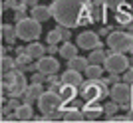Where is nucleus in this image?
<instances>
[{
	"label": "nucleus",
	"instance_id": "nucleus-1",
	"mask_svg": "<svg viewBox=\"0 0 133 123\" xmlns=\"http://www.w3.org/2000/svg\"><path fill=\"white\" fill-rule=\"evenodd\" d=\"M50 8L52 18L68 28H78L82 24L94 22V18H91L94 2L91 0H54Z\"/></svg>",
	"mask_w": 133,
	"mask_h": 123
},
{
	"label": "nucleus",
	"instance_id": "nucleus-2",
	"mask_svg": "<svg viewBox=\"0 0 133 123\" xmlns=\"http://www.w3.org/2000/svg\"><path fill=\"white\" fill-rule=\"evenodd\" d=\"M2 87L4 91H8V97H22L28 90V81L24 76V70L16 67L12 72L2 76Z\"/></svg>",
	"mask_w": 133,
	"mask_h": 123
},
{
	"label": "nucleus",
	"instance_id": "nucleus-3",
	"mask_svg": "<svg viewBox=\"0 0 133 123\" xmlns=\"http://www.w3.org/2000/svg\"><path fill=\"white\" fill-rule=\"evenodd\" d=\"M109 90L111 87H107L105 79L88 78V81H83V84L79 85V95H82L85 101H101L105 95H109Z\"/></svg>",
	"mask_w": 133,
	"mask_h": 123
},
{
	"label": "nucleus",
	"instance_id": "nucleus-4",
	"mask_svg": "<svg viewBox=\"0 0 133 123\" xmlns=\"http://www.w3.org/2000/svg\"><path fill=\"white\" fill-rule=\"evenodd\" d=\"M105 42L109 46V50H113V52H123V54L133 52V32H129V30H115V32H111Z\"/></svg>",
	"mask_w": 133,
	"mask_h": 123
},
{
	"label": "nucleus",
	"instance_id": "nucleus-5",
	"mask_svg": "<svg viewBox=\"0 0 133 123\" xmlns=\"http://www.w3.org/2000/svg\"><path fill=\"white\" fill-rule=\"evenodd\" d=\"M16 32H18V38L24 40V42H34V40L40 38L42 34V22L36 20V18H24L20 22H16Z\"/></svg>",
	"mask_w": 133,
	"mask_h": 123
},
{
	"label": "nucleus",
	"instance_id": "nucleus-6",
	"mask_svg": "<svg viewBox=\"0 0 133 123\" xmlns=\"http://www.w3.org/2000/svg\"><path fill=\"white\" fill-rule=\"evenodd\" d=\"M109 97L113 101H117L123 109H129L131 107V101H133V85L129 81H117V84H111V90H109Z\"/></svg>",
	"mask_w": 133,
	"mask_h": 123
},
{
	"label": "nucleus",
	"instance_id": "nucleus-7",
	"mask_svg": "<svg viewBox=\"0 0 133 123\" xmlns=\"http://www.w3.org/2000/svg\"><path fill=\"white\" fill-rule=\"evenodd\" d=\"M131 66V62L129 58L123 54V52H107V58L103 62V67H105V72L109 73H125Z\"/></svg>",
	"mask_w": 133,
	"mask_h": 123
},
{
	"label": "nucleus",
	"instance_id": "nucleus-8",
	"mask_svg": "<svg viewBox=\"0 0 133 123\" xmlns=\"http://www.w3.org/2000/svg\"><path fill=\"white\" fill-rule=\"evenodd\" d=\"M38 109L40 113H44V115H48V113H54V111H60L62 105H64V99L60 97V93L54 90H48L44 91V93L38 97Z\"/></svg>",
	"mask_w": 133,
	"mask_h": 123
},
{
	"label": "nucleus",
	"instance_id": "nucleus-9",
	"mask_svg": "<svg viewBox=\"0 0 133 123\" xmlns=\"http://www.w3.org/2000/svg\"><path fill=\"white\" fill-rule=\"evenodd\" d=\"M101 36L97 32H82L78 36V46L82 48V50H88V52H91V50H95V48H101Z\"/></svg>",
	"mask_w": 133,
	"mask_h": 123
},
{
	"label": "nucleus",
	"instance_id": "nucleus-10",
	"mask_svg": "<svg viewBox=\"0 0 133 123\" xmlns=\"http://www.w3.org/2000/svg\"><path fill=\"white\" fill-rule=\"evenodd\" d=\"M36 67L40 72H44L46 76H52V73H58L60 72V62L56 60L54 56H42L40 60H36Z\"/></svg>",
	"mask_w": 133,
	"mask_h": 123
},
{
	"label": "nucleus",
	"instance_id": "nucleus-11",
	"mask_svg": "<svg viewBox=\"0 0 133 123\" xmlns=\"http://www.w3.org/2000/svg\"><path fill=\"white\" fill-rule=\"evenodd\" d=\"M82 111H83L85 121H95V119L101 117V113H103V105H101L99 101H85V103L82 105Z\"/></svg>",
	"mask_w": 133,
	"mask_h": 123
},
{
	"label": "nucleus",
	"instance_id": "nucleus-12",
	"mask_svg": "<svg viewBox=\"0 0 133 123\" xmlns=\"http://www.w3.org/2000/svg\"><path fill=\"white\" fill-rule=\"evenodd\" d=\"M44 91H46V90H44V85H42V84H36V81H32V84L28 85L26 93L22 95V97H24L22 101H24V103H30V105H32L34 101H38V97L44 93Z\"/></svg>",
	"mask_w": 133,
	"mask_h": 123
},
{
	"label": "nucleus",
	"instance_id": "nucleus-13",
	"mask_svg": "<svg viewBox=\"0 0 133 123\" xmlns=\"http://www.w3.org/2000/svg\"><path fill=\"white\" fill-rule=\"evenodd\" d=\"M62 84H70V85H82L83 84V78H82V72L78 70H72V67H68V72L62 73Z\"/></svg>",
	"mask_w": 133,
	"mask_h": 123
},
{
	"label": "nucleus",
	"instance_id": "nucleus-14",
	"mask_svg": "<svg viewBox=\"0 0 133 123\" xmlns=\"http://www.w3.org/2000/svg\"><path fill=\"white\" fill-rule=\"evenodd\" d=\"M131 20H133V6H127V4L119 6L115 14V22L121 24V26H127Z\"/></svg>",
	"mask_w": 133,
	"mask_h": 123
},
{
	"label": "nucleus",
	"instance_id": "nucleus-15",
	"mask_svg": "<svg viewBox=\"0 0 133 123\" xmlns=\"http://www.w3.org/2000/svg\"><path fill=\"white\" fill-rule=\"evenodd\" d=\"M58 93H60V97L64 99V103H68V101H72L78 97V85H70V84H62L60 87H58Z\"/></svg>",
	"mask_w": 133,
	"mask_h": 123
},
{
	"label": "nucleus",
	"instance_id": "nucleus-16",
	"mask_svg": "<svg viewBox=\"0 0 133 123\" xmlns=\"http://www.w3.org/2000/svg\"><path fill=\"white\" fill-rule=\"evenodd\" d=\"M30 16L36 18V20H40V22H46V20H50L52 18V8L50 6H34V8H30Z\"/></svg>",
	"mask_w": 133,
	"mask_h": 123
},
{
	"label": "nucleus",
	"instance_id": "nucleus-17",
	"mask_svg": "<svg viewBox=\"0 0 133 123\" xmlns=\"http://www.w3.org/2000/svg\"><path fill=\"white\" fill-rule=\"evenodd\" d=\"M64 111V121H85L82 107H62Z\"/></svg>",
	"mask_w": 133,
	"mask_h": 123
},
{
	"label": "nucleus",
	"instance_id": "nucleus-18",
	"mask_svg": "<svg viewBox=\"0 0 133 123\" xmlns=\"http://www.w3.org/2000/svg\"><path fill=\"white\" fill-rule=\"evenodd\" d=\"M26 52L34 58V60H40L42 56H46V54H48V48H44L40 42H36V40H34V42H28Z\"/></svg>",
	"mask_w": 133,
	"mask_h": 123
},
{
	"label": "nucleus",
	"instance_id": "nucleus-19",
	"mask_svg": "<svg viewBox=\"0 0 133 123\" xmlns=\"http://www.w3.org/2000/svg\"><path fill=\"white\" fill-rule=\"evenodd\" d=\"M88 66H89V58H83V56H74L68 60V67L78 70V72H85Z\"/></svg>",
	"mask_w": 133,
	"mask_h": 123
},
{
	"label": "nucleus",
	"instance_id": "nucleus-20",
	"mask_svg": "<svg viewBox=\"0 0 133 123\" xmlns=\"http://www.w3.org/2000/svg\"><path fill=\"white\" fill-rule=\"evenodd\" d=\"M78 48H79V46H76V44H72L70 40H66V42H64V44L60 46V52H58V54H60L62 58L70 60V58L78 56Z\"/></svg>",
	"mask_w": 133,
	"mask_h": 123
},
{
	"label": "nucleus",
	"instance_id": "nucleus-21",
	"mask_svg": "<svg viewBox=\"0 0 133 123\" xmlns=\"http://www.w3.org/2000/svg\"><path fill=\"white\" fill-rule=\"evenodd\" d=\"M14 111H16L20 121H34V113H32V105L30 103H24L22 101V105L18 107V109H14Z\"/></svg>",
	"mask_w": 133,
	"mask_h": 123
},
{
	"label": "nucleus",
	"instance_id": "nucleus-22",
	"mask_svg": "<svg viewBox=\"0 0 133 123\" xmlns=\"http://www.w3.org/2000/svg\"><path fill=\"white\" fill-rule=\"evenodd\" d=\"M2 38H4V42H8V44H14L18 38V32H16V24L12 26V24H2Z\"/></svg>",
	"mask_w": 133,
	"mask_h": 123
},
{
	"label": "nucleus",
	"instance_id": "nucleus-23",
	"mask_svg": "<svg viewBox=\"0 0 133 123\" xmlns=\"http://www.w3.org/2000/svg\"><path fill=\"white\" fill-rule=\"evenodd\" d=\"M16 58H8L6 54H2V60H0V72H2V76L8 72H12V70H16Z\"/></svg>",
	"mask_w": 133,
	"mask_h": 123
},
{
	"label": "nucleus",
	"instance_id": "nucleus-24",
	"mask_svg": "<svg viewBox=\"0 0 133 123\" xmlns=\"http://www.w3.org/2000/svg\"><path fill=\"white\" fill-rule=\"evenodd\" d=\"M62 40H64V34H62V26L58 24L54 30H50V32H48V38H46V42H48V44H60Z\"/></svg>",
	"mask_w": 133,
	"mask_h": 123
},
{
	"label": "nucleus",
	"instance_id": "nucleus-25",
	"mask_svg": "<svg viewBox=\"0 0 133 123\" xmlns=\"http://www.w3.org/2000/svg\"><path fill=\"white\" fill-rule=\"evenodd\" d=\"M89 64H103L107 58V52H103V48H95V50H91V54H89Z\"/></svg>",
	"mask_w": 133,
	"mask_h": 123
},
{
	"label": "nucleus",
	"instance_id": "nucleus-26",
	"mask_svg": "<svg viewBox=\"0 0 133 123\" xmlns=\"http://www.w3.org/2000/svg\"><path fill=\"white\" fill-rule=\"evenodd\" d=\"M85 73L91 79H99V78H103V67H101V64H89Z\"/></svg>",
	"mask_w": 133,
	"mask_h": 123
},
{
	"label": "nucleus",
	"instance_id": "nucleus-27",
	"mask_svg": "<svg viewBox=\"0 0 133 123\" xmlns=\"http://www.w3.org/2000/svg\"><path fill=\"white\" fill-rule=\"evenodd\" d=\"M32 60L34 58L28 54V52H24V54H18L16 56V66L20 67V70H26V66L28 64H32Z\"/></svg>",
	"mask_w": 133,
	"mask_h": 123
},
{
	"label": "nucleus",
	"instance_id": "nucleus-28",
	"mask_svg": "<svg viewBox=\"0 0 133 123\" xmlns=\"http://www.w3.org/2000/svg\"><path fill=\"white\" fill-rule=\"evenodd\" d=\"M119 103H117V101H113L111 99V103H103V113H105V115H113V113H117L119 111Z\"/></svg>",
	"mask_w": 133,
	"mask_h": 123
},
{
	"label": "nucleus",
	"instance_id": "nucleus-29",
	"mask_svg": "<svg viewBox=\"0 0 133 123\" xmlns=\"http://www.w3.org/2000/svg\"><path fill=\"white\" fill-rule=\"evenodd\" d=\"M125 4V0H103V6L109 8V10H117L119 6Z\"/></svg>",
	"mask_w": 133,
	"mask_h": 123
},
{
	"label": "nucleus",
	"instance_id": "nucleus-30",
	"mask_svg": "<svg viewBox=\"0 0 133 123\" xmlns=\"http://www.w3.org/2000/svg\"><path fill=\"white\" fill-rule=\"evenodd\" d=\"M105 121H117V123H125L129 121V115H119V113H113V115H107Z\"/></svg>",
	"mask_w": 133,
	"mask_h": 123
},
{
	"label": "nucleus",
	"instance_id": "nucleus-31",
	"mask_svg": "<svg viewBox=\"0 0 133 123\" xmlns=\"http://www.w3.org/2000/svg\"><path fill=\"white\" fill-rule=\"evenodd\" d=\"M16 8H18L16 0H4L2 2V10H16Z\"/></svg>",
	"mask_w": 133,
	"mask_h": 123
},
{
	"label": "nucleus",
	"instance_id": "nucleus-32",
	"mask_svg": "<svg viewBox=\"0 0 133 123\" xmlns=\"http://www.w3.org/2000/svg\"><path fill=\"white\" fill-rule=\"evenodd\" d=\"M24 18H26V8H16V10H14V20L20 22V20H24Z\"/></svg>",
	"mask_w": 133,
	"mask_h": 123
},
{
	"label": "nucleus",
	"instance_id": "nucleus-33",
	"mask_svg": "<svg viewBox=\"0 0 133 123\" xmlns=\"http://www.w3.org/2000/svg\"><path fill=\"white\" fill-rule=\"evenodd\" d=\"M22 105V101H18V97H10L8 99V109H18Z\"/></svg>",
	"mask_w": 133,
	"mask_h": 123
},
{
	"label": "nucleus",
	"instance_id": "nucleus-34",
	"mask_svg": "<svg viewBox=\"0 0 133 123\" xmlns=\"http://www.w3.org/2000/svg\"><path fill=\"white\" fill-rule=\"evenodd\" d=\"M123 79H125V81H129V84L133 85V67H129L127 72L123 73Z\"/></svg>",
	"mask_w": 133,
	"mask_h": 123
},
{
	"label": "nucleus",
	"instance_id": "nucleus-35",
	"mask_svg": "<svg viewBox=\"0 0 133 123\" xmlns=\"http://www.w3.org/2000/svg\"><path fill=\"white\" fill-rule=\"evenodd\" d=\"M111 32H113V30H111V28H107V26H101V28H99V32H97V34H99L101 38H103V36H105V38H107V36H109Z\"/></svg>",
	"mask_w": 133,
	"mask_h": 123
},
{
	"label": "nucleus",
	"instance_id": "nucleus-36",
	"mask_svg": "<svg viewBox=\"0 0 133 123\" xmlns=\"http://www.w3.org/2000/svg\"><path fill=\"white\" fill-rule=\"evenodd\" d=\"M56 52H60V48H58V44H48V54H50V56H54Z\"/></svg>",
	"mask_w": 133,
	"mask_h": 123
},
{
	"label": "nucleus",
	"instance_id": "nucleus-37",
	"mask_svg": "<svg viewBox=\"0 0 133 123\" xmlns=\"http://www.w3.org/2000/svg\"><path fill=\"white\" fill-rule=\"evenodd\" d=\"M4 121H20V119H18V115H16V111H14V113H6V115H4Z\"/></svg>",
	"mask_w": 133,
	"mask_h": 123
},
{
	"label": "nucleus",
	"instance_id": "nucleus-38",
	"mask_svg": "<svg viewBox=\"0 0 133 123\" xmlns=\"http://www.w3.org/2000/svg\"><path fill=\"white\" fill-rule=\"evenodd\" d=\"M28 2V6H30V8H34V6H38V0H26Z\"/></svg>",
	"mask_w": 133,
	"mask_h": 123
},
{
	"label": "nucleus",
	"instance_id": "nucleus-39",
	"mask_svg": "<svg viewBox=\"0 0 133 123\" xmlns=\"http://www.w3.org/2000/svg\"><path fill=\"white\" fill-rule=\"evenodd\" d=\"M24 52H26V48H24V46H18V48H16V56H18V54H24Z\"/></svg>",
	"mask_w": 133,
	"mask_h": 123
},
{
	"label": "nucleus",
	"instance_id": "nucleus-40",
	"mask_svg": "<svg viewBox=\"0 0 133 123\" xmlns=\"http://www.w3.org/2000/svg\"><path fill=\"white\" fill-rule=\"evenodd\" d=\"M125 28H127V30H129V32H133V20H131V22H129V24H127V26H125Z\"/></svg>",
	"mask_w": 133,
	"mask_h": 123
},
{
	"label": "nucleus",
	"instance_id": "nucleus-41",
	"mask_svg": "<svg viewBox=\"0 0 133 123\" xmlns=\"http://www.w3.org/2000/svg\"><path fill=\"white\" fill-rule=\"evenodd\" d=\"M129 62H131V66H133V56H131V58H129Z\"/></svg>",
	"mask_w": 133,
	"mask_h": 123
}]
</instances>
